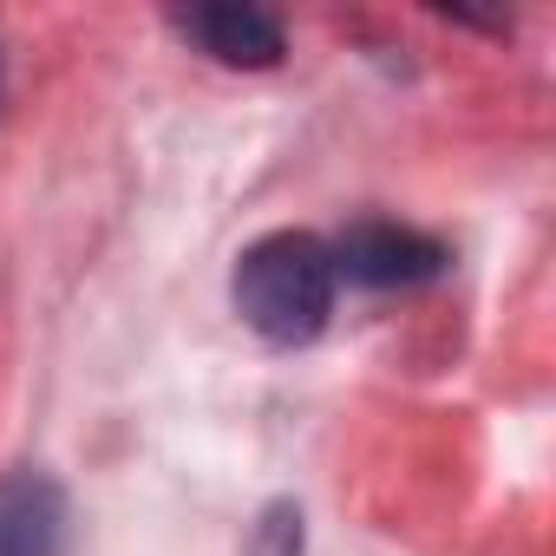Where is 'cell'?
I'll list each match as a JSON object with an SVG mask.
<instances>
[{
	"label": "cell",
	"mask_w": 556,
	"mask_h": 556,
	"mask_svg": "<svg viewBox=\"0 0 556 556\" xmlns=\"http://www.w3.org/2000/svg\"><path fill=\"white\" fill-rule=\"evenodd\" d=\"M341 275L315 229H268L229 268V302L268 348H308L334 321Z\"/></svg>",
	"instance_id": "6da1fadb"
},
{
	"label": "cell",
	"mask_w": 556,
	"mask_h": 556,
	"mask_svg": "<svg viewBox=\"0 0 556 556\" xmlns=\"http://www.w3.org/2000/svg\"><path fill=\"white\" fill-rule=\"evenodd\" d=\"M334 275L354 289H419V282H439L452 249L426 229H406V223H387V216H361L348 223L334 242Z\"/></svg>",
	"instance_id": "7a4b0ae2"
},
{
	"label": "cell",
	"mask_w": 556,
	"mask_h": 556,
	"mask_svg": "<svg viewBox=\"0 0 556 556\" xmlns=\"http://www.w3.org/2000/svg\"><path fill=\"white\" fill-rule=\"evenodd\" d=\"M170 34L190 40L203 60L236 66V73H268L289 60V27L268 8H177Z\"/></svg>",
	"instance_id": "3957f363"
},
{
	"label": "cell",
	"mask_w": 556,
	"mask_h": 556,
	"mask_svg": "<svg viewBox=\"0 0 556 556\" xmlns=\"http://www.w3.org/2000/svg\"><path fill=\"white\" fill-rule=\"evenodd\" d=\"M73 549V497L53 471L14 465L0 478V556H66Z\"/></svg>",
	"instance_id": "277c9868"
},
{
	"label": "cell",
	"mask_w": 556,
	"mask_h": 556,
	"mask_svg": "<svg viewBox=\"0 0 556 556\" xmlns=\"http://www.w3.org/2000/svg\"><path fill=\"white\" fill-rule=\"evenodd\" d=\"M249 556H302V504L275 497L249 530Z\"/></svg>",
	"instance_id": "5b68a950"
}]
</instances>
